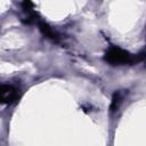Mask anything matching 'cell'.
<instances>
[{
	"instance_id": "cell-2",
	"label": "cell",
	"mask_w": 146,
	"mask_h": 146,
	"mask_svg": "<svg viewBox=\"0 0 146 146\" xmlns=\"http://www.w3.org/2000/svg\"><path fill=\"white\" fill-rule=\"evenodd\" d=\"M0 92H1V102L7 105L15 103L19 98V90L11 84H2Z\"/></svg>"
},
{
	"instance_id": "cell-4",
	"label": "cell",
	"mask_w": 146,
	"mask_h": 146,
	"mask_svg": "<svg viewBox=\"0 0 146 146\" xmlns=\"http://www.w3.org/2000/svg\"><path fill=\"white\" fill-rule=\"evenodd\" d=\"M122 99H123L122 94H121L120 91H116V92L113 95V97H112V102H111V105H110V110H111L112 112L116 111V110L120 107V105H121V103H122Z\"/></svg>"
},
{
	"instance_id": "cell-1",
	"label": "cell",
	"mask_w": 146,
	"mask_h": 146,
	"mask_svg": "<svg viewBox=\"0 0 146 146\" xmlns=\"http://www.w3.org/2000/svg\"><path fill=\"white\" fill-rule=\"evenodd\" d=\"M105 60L112 65H124V64H133L137 60H139V58L132 56L122 48L112 47L106 51Z\"/></svg>"
},
{
	"instance_id": "cell-5",
	"label": "cell",
	"mask_w": 146,
	"mask_h": 146,
	"mask_svg": "<svg viewBox=\"0 0 146 146\" xmlns=\"http://www.w3.org/2000/svg\"><path fill=\"white\" fill-rule=\"evenodd\" d=\"M22 6H23V9H24L26 13L30 14V13L33 11V10H32V9H33V3H32L31 1H24V2L22 3Z\"/></svg>"
},
{
	"instance_id": "cell-3",
	"label": "cell",
	"mask_w": 146,
	"mask_h": 146,
	"mask_svg": "<svg viewBox=\"0 0 146 146\" xmlns=\"http://www.w3.org/2000/svg\"><path fill=\"white\" fill-rule=\"evenodd\" d=\"M39 29H40V31L42 32V34H43L44 36H47V38H49V39H51V40H54V41H58V35H57V33H56L46 22L39 21Z\"/></svg>"
}]
</instances>
